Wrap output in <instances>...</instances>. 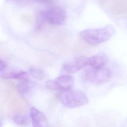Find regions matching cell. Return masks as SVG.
Returning <instances> with one entry per match:
<instances>
[{"label": "cell", "instance_id": "obj_1", "mask_svg": "<svg viewBox=\"0 0 127 127\" xmlns=\"http://www.w3.org/2000/svg\"><path fill=\"white\" fill-rule=\"evenodd\" d=\"M115 33L114 27L108 25L98 28L88 29L80 32V37L87 43L97 45L109 40Z\"/></svg>", "mask_w": 127, "mask_h": 127}, {"label": "cell", "instance_id": "obj_2", "mask_svg": "<svg viewBox=\"0 0 127 127\" xmlns=\"http://www.w3.org/2000/svg\"><path fill=\"white\" fill-rule=\"evenodd\" d=\"M58 98L64 106L69 108L84 106L89 102L86 94L77 89L62 90L58 94Z\"/></svg>", "mask_w": 127, "mask_h": 127}, {"label": "cell", "instance_id": "obj_3", "mask_svg": "<svg viewBox=\"0 0 127 127\" xmlns=\"http://www.w3.org/2000/svg\"><path fill=\"white\" fill-rule=\"evenodd\" d=\"M84 76L88 81L93 83H103L111 78L112 71L110 69L104 67L98 68L90 67L86 69Z\"/></svg>", "mask_w": 127, "mask_h": 127}, {"label": "cell", "instance_id": "obj_4", "mask_svg": "<svg viewBox=\"0 0 127 127\" xmlns=\"http://www.w3.org/2000/svg\"><path fill=\"white\" fill-rule=\"evenodd\" d=\"M74 84L73 77L68 74H62L54 80H49L45 83L46 87L51 90H65L72 89Z\"/></svg>", "mask_w": 127, "mask_h": 127}, {"label": "cell", "instance_id": "obj_5", "mask_svg": "<svg viewBox=\"0 0 127 127\" xmlns=\"http://www.w3.org/2000/svg\"><path fill=\"white\" fill-rule=\"evenodd\" d=\"M46 22L51 25H61L66 20V13L64 10L59 6H53L45 11Z\"/></svg>", "mask_w": 127, "mask_h": 127}, {"label": "cell", "instance_id": "obj_6", "mask_svg": "<svg viewBox=\"0 0 127 127\" xmlns=\"http://www.w3.org/2000/svg\"><path fill=\"white\" fill-rule=\"evenodd\" d=\"M88 58L84 56H78L72 61L65 63L63 64L62 70L66 73H74L88 65Z\"/></svg>", "mask_w": 127, "mask_h": 127}, {"label": "cell", "instance_id": "obj_7", "mask_svg": "<svg viewBox=\"0 0 127 127\" xmlns=\"http://www.w3.org/2000/svg\"><path fill=\"white\" fill-rule=\"evenodd\" d=\"M30 116L31 123L33 127H47L48 123L45 115L40 110L34 107H32L30 109Z\"/></svg>", "mask_w": 127, "mask_h": 127}, {"label": "cell", "instance_id": "obj_8", "mask_svg": "<svg viewBox=\"0 0 127 127\" xmlns=\"http://www.w3.org/2000/svg\"><path fill=\"white\" fill-rule=\"evenodd\" d=\"M109 61L108 56L104 53H100L88 58V65L94 68H101L104 66Z\"/></svg>", "mask_w": 127, "mask_h": 127}, {"label": "cell", "instance_id": "obj_9", "mask_svg": "<svg viewBox=\"0 0 127 127\" xmlns=\"http://www.w3.org/2000/svg\"><path fill=\"white\" fill-rule=\"evenodd\" d=\"M108 8L114 15L124 14L127 12V0H113Z\"/></svg>", "mask_w": 127, "mask_h": 127}, {"label": "cell", "instance_id": "obj_10", "mask_svg": "<svg viewBox=\"0 0 127 127\" xmlns=\"http://www.w3.org/2000/svg\"><path fill=\"white\" fill-rule=\"evenodd\" d=\"M5 79H15L18 80H30V75L26 71L12 72L6 73L2 76Z\"/></svg>", "mask_w": 127, "mask_h": 127}, {"label": "cell", "instance_id": "obj_11", "mask_svg": "<svg viewBox=\"0 0 127 127\" xmlns=\"http://www.w3.org/2000/svg\"><path fill=\"white\" fill-rule=\"evenodd\" d=\"M13 120L16 124L22 126H28L31 122L30 117L23 114L15 115L13 118Z\"/></svg>", "mask_w": 127, "mask_h": 127}, {"label": "cell", "instance_id": "obj_12", "mask_svg": "<svg viewBox=\"0 0 127 127\" xmlns=\"http://www.w3.org/2000/svg\"><path fill=\"white\" fill-rule=\"evenodd\" d=\"M28 73L34 78L41 80L45 78L46 76L45 71L40 68L31 66L28 69Z\"/></svg>", "mask_w": 127, "mask_h": 127}, {"label": "cell", "instance_id": "obj_13", "mask_svg": "<svg viewBox=\"0 0 127 127\" xmlns=\"http://www.w3.org/2000/svg\"><path fill=\"white\" fill-rule=\"evenodd\" d=\"M46 22L45 11L41 10L39 11L36 15L35 28L37 30H39L43 27L44 24Z\"/></svg>", "mask_w": 127, "mask_h": 127}, {"label": "cell", "instance_id": "obj_14", "mask_svg": "<svg viewBox=\"0 0 127 127\" xmlns=\"http://www.w3.org/2000/svg\"><path fill=\"white\" fill-rule=\"evenodd\" d=\"M29 87V80H19L17 84V89L19 93L24 94Z\"/></svg>", "mask_w": 127, "mask_h": 127}, {"label": "cell", "instance_id": "obj_15", "mask_svg": "<svg viewBox=\"0 0 127 127\" xmlns=\"http://www.w3.org/2000/svg\"><path fill=\"white\" fill-rule=\"evenodd\" d=\"M101 6L108 8L113 0H95Z\"/></svg>", "mask_w": 127, "mask_h": 127}, {"label": "cell", "instance_id": "obj_16", "mask_svg": "<svg viewBox=\"0 0 127 127\" xmlns=\"http://www.w3.org/2000/svg\"><path fill=\"white\" fill-rule=\"evenodd\" d=\"M34 0L35 1L40 2L42 3H45V4H51L54 2L55 0Z\"/></svg>", "mask_w": 127, "mask_h": 127}, {"label": "cell", "instance_id": "obj_17", "mask_svg": "<svg viewBox=\"0 0 127 127\" xmlns=\"http://www.w3.org/2000/svg\"><path fill=\"white\" fill-rule=\"evenodd\" d=\"M9 1L13 2H16L17 3H26L28 1H29L32 0H7Z\"/></svg>", "mask_w": 127, "mask_h": 127}, {"label": "cell", "instance_id": "obj_18", "mask_svg": "<svg viewBox=\"0 0 127 127\" xmlns=\"http://www.w3.org/2000/svg\"><path fill=\"white\" fill-rule=\"evenodd\" d=\"M6 63L0 59V71L4 70L6 67Z\"/></svg>", "mask_w": 127, "mask_h": 127}, {"label": "cell", "instance_id": "obj_19", "mask_svg": "<svg viewBox=\"0 0 127 127\" xmlns=\"http://www.w3.org/2000/svg\"></svg>", "mask_w": 127, "mask_h": 127}]
</instances>
